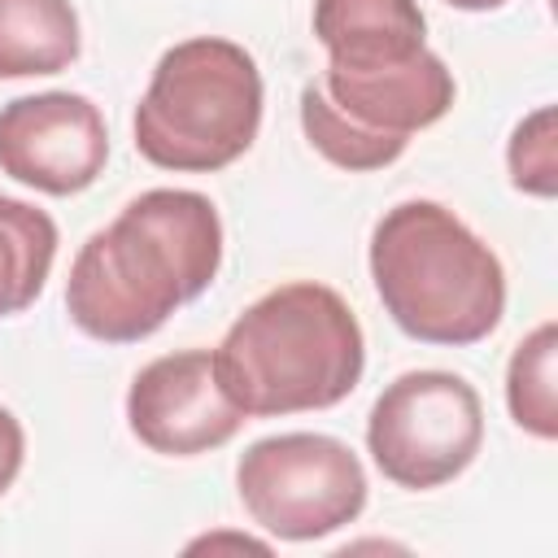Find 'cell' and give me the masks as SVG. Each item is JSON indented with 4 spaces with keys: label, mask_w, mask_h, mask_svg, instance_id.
Returning <instances> with one entry per match:
<instances>
[{
    "label": "cell",
    "mask_w": 558,
    "mask_h": 558,
    "mask_svg": "<svg viewBox=\"0 0 558 558\" xmlns=\"http://www.w3.org/2000/svg\"><path fill=\"white\" fill-rule=\"evenodd\" d=\"M301 126H305V140L340 170H384L405 153V135L357 126L327 100L318 78L301 87Z\"/></svg>",
    "instance_id": "4fadbf2b"
},
{
    "label": "cell",
    "mask_w": 558,
    "mask_h": 558,
    "mask_svg": "<svg viewBox=\"0 0 558 558\" xmlns=\"http://www.w3.org/2000/svg\"><path fill=\"white\" fill-rule=\"evenodd\" d=\"M453 9H466V13H488V9H501L506 0H445Z\"/></svg>",
    "instance_id": "e0dca14e"
},
{
    "label": "cell",
    "mask_w": 558,
    "mask_h": 558,
    "mask_svg": "<svg viewBox=\"0 0 558 558\" xmlns=\"http://www.w3.org/2000/svg\"><path fill=\"white\" fill-rule=\"evenodd\" d=\"M510 179L519 192L554 196L558 192V166H554V109H536L523 118L510 135Z\"/></svg>",
    "instance_id": "9a60e30c"
},
{
    "label": "cell",
    "mask_w": 558,
    "mask_h": 558,
    "mask_svg": "<svg viewBox=\"0 0 558 558\" xmlns=\"http://www.w3.org/2000/svg\"><path fill=\"white\" fill-rule=\"evenodd\" d=\"M323 92L327 100L353 118L366 131L384 135H405L440 122L453 105V74L436 52H418L410 65L397 70H375V74H336L323 70Z\"/></svg>",
    "instance_id": "9c48e42d"
},
{
    "label": "cell",
    "mask_w": 558,
    "mask_h": 558,
    "mask_svg": "<svg viewBox=\"0 0 558 558\" xmlns=\"http://www.w3.org/2000/svg\"><path fill=\"white\" fill-rule=\"evenodd\" d=\"M126 423L140 445L166 458H192L227 445L244 410L222 392L214 353L183 349L148 362L126 392Z\"/></svg>",
    "instance_id": "ba28073f"
},
{
    "label": "cell",
    "mask_w": 558,
    "mask_h": 558,
    "mask_svg": "<svg viewBox=\"0 0 558 558\" xmlns=\"http://www.w3.org/2000/svg\"><path fill=\"white\" fill-rule=\"evenodd\" d=\"M366 366L353 310L327 283H283L253 301L214 349L222 392L244 418L340 405Z\"/></svg>",
    "instance_id": "7a4b0ae2"
},
{
    "label": "cell",
    "mask_w": 558,
    "mask_h": 558,
    "mask_svg": "<svg viewBox=\"0 0 558 558\" xmlns=\"http://www.w3.org/2000/svg\"><path fill=\"white\" fill-rule=\"evenodd\" d=\"M484 445L475 388L449 371H410L392 379L366 418V449L384 480L401 488H440L471 466Z\"/></svg>",
    "instance_id": "8992f818"
},
{
    "label": "cell",
    "mask_w": 558,
    "mask_h": 558,
    "mask_svg": "<svg viewBox=\"0 0 558 558\" xmlns=\"http://www.w3.org/2000/svg\"><path fill=\"white\" fill-rule=\"evenodd\" d=\"M235 488L257 527L279 541H318L353 523L366 506L357 453L323 432H283L240 453Z\"/></svg>",
    "instance_id": "5b68a950"
},
{
    "label": "cell",
    "mask_w": 558,
    "mask_h": 558,
    "mask_svg": "<svg viewBox=\"0 0 558 558\" xmlns=\"http://www.w3.org/2000/svg\"><path fill=\"white\" fill-rule=\"evenodd\" d=\"M554 353H558V327L554 323H541L510 353V371H506V405H510V418L523 432L541 436V440H554L558 436Z\"/></svg>",
    "instance_id": "5bb4252c"
},
{
    "label": "cell",
    "mask_w": 558,
    "mask_h": 558,
    "mask_svg": "<svg viewBox=\"0 0 558 558\" xmlns=\"http://www.w3.org/2000/svg\"><path fill=\"white\" fill-rule=\"evenodd\" d=\"M371 279L388 318L423 344H475L506 310L497 253L436 201H401L375 222Z\"/></svg>",
    "instance_id": "3957f363"
},
{
    "label": "cell",
    "mask_w": 558,
    "mask_h": 558,
    "mask_svg": "<svg viewBox=\"0 0 558 558\" xmlns=\"http://www.w3.org/2000/svg\"><path fill=\"white\" fill-rule=\"evenodd\" d=\"M78 57L70 0H0V78L61 74Z\"/></svg>",
    "instance_id": "8fae6325"
},
{
    "label": "cell",
    "mask_w": 558,
    "mask_h": 558,
    "mask_svg": "<svg viewBox=\"0 0 558 558\" xmlns=\"http://www.w3.org/2000/svg\"><path fill=\"white\" fill-rule=\"evenodd\" d=\"M222 266V222L209 196L183 187L140 192L109 227L87 235L70 266L65 310L105 344L153 336L196 301Z\"/></svg>",
    "instance_id": "6da1fadb"
},
{
    "label": "cell",
    "mask_w": 558,
    "mask_h": 558,
    "mask_svg": "<svg viewBox=\"0 0 558 558\" xmlns=\"http://www.w3.org/2000/svg\"><path fill=\"white\" fill-rule=\"evenodd\" d=\"M57 257V222L13 196H0V318L22 314L44 292Z\"/></svg>",
    "instance_id": "7c38bea8"
},
{
    "label": "cell",
    "mask_w": 558,
    "mask_h": 558,
    "mask_svg": "<svg viewBox=\"0 0 558 558\" xmlns=\"http://www.w3.org/2000/svg\"><path fill=\"white\" fill-rule=\"evenodd\" d=\"M262 126V70L218 35H196L161 52L135 105V148L161 170L209 174L244 157Z\"/></svg>",
    "instance_id": "277c9868"
},
{
    "label": "cell",
    "mask_w": 558,
    "mask_h": 558,
    "mask_svg": "<svg viewBox=\"0 0 558 558\" xmlns=\"http://www.w3.org/2000/svg\"><path fill=\"white\" fill-rule=\"evenodd\" d=\"M105 157V118L78 92L17 96L0 109V170L35 192L74 196L100 179Z\"/></svg>",
    "instance_id": "52a82bcc"
},
{
    "label": "cell",
    "mask_w": 558,
    "mask_h": 558,
    "mask_svg": "<svg viewBox=\"0 0 558 558\" xmlns=\"http://www.w3.org/2000/svg\"><path fill=\"white\" fill-rule=\"evenodd\" d=\"M314 35L336 74L397 70L427 52L418 0H314Z\"/></svg>",
    "instance_id": "30bf717a"
},
{
    "label": "cell",
    "mask_w": 558,
    "mask_h": 558,
    "mask_svg": "<svg viewBox=\"0 0 558 558\" xmlns=\"http://www.w3.org/2000/svg\"><path fill=\"white\" fill-rule=\"evenodd\" d=\"M22 458H26L22 423L0 405V497L13 488V480H17V471H22Z\"/></svg>",
    "instance_id": "2e32d148"
}]
</instances>
